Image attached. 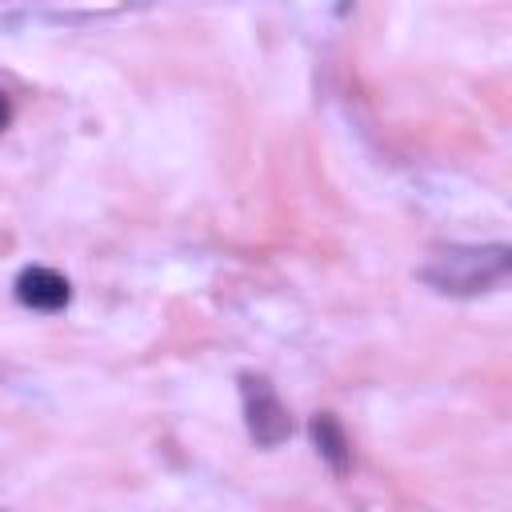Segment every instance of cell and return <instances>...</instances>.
I'll list each match as a JSON object with an SVG mask.
<instances>
[{
  "label": "cell",
  "instance_id": "2",
  "mask_svg": "<svg viewBox=\"0 0 512 512\" xmlns=\"http://www.w3.org/2000/svg\"><path fill=\"white\" fill-rule=\"evenodd\" d=\"M240 400H244V420H248V432L260 448H276L288 440L292 432V416L288 408L280 404L276 388L264 380V376H252L244 372L240 376Z\"/></svg>",
  "mask_w": 512,
  "mask_h": 512
},
{
  "label": "cell",
  "instance_id": "3",
  "mask_svg": "<svg viewBox=\"0 0 512 512\" xmlns=\"http://www.w3.org/2000/svg\"><path fill=\"white\" fill-rule=\"evenodd\" d=\"M68 296H72V288H68V280H64L56 268L32 264V268H24V272L16 276V300H20L24 308L56 312V308L68 304Z\"/></svg>",
  "mask_w": 512,
  "mask_h": 512
},
{
  "label": "cell",
  "instance_id": "6",
  "mask_svg": "<svg viewBox=\"0 0 512 512\" xmlns=\"http://www.w3.org/2000/svg\"><path fill=\"white\" fill-rule=\"evenodd\" d=\"M0 512H8V508H0Z\"/></svg>",
  "mask_w": 512,
  "mask_h": 512
},
{
  "label": "cell",
  "instance_id": "4",
  "mask_svg": "<svg viewBox=\"0 0 512 512\" xmlns=\"http://www.w3.org/2000/svg\"><path fill=\"white\" fill-rule=\"evenodd\" d=\"M312 440H316V452L332 464V472H344L348 468V436H344V428L336 424V416H328V412H320V416H312Z\"/></svg>",
  "mask_w": 512,
  "mask_h": 512
},
{
  "label": "cell",
  "instance_id": "1",
  "mask_svg": "<svg viewBox=\"0 0 512 512\" xmlns=\"http://www.w3.org/2000/svg\"><path fill=\"white\" fill-rule=\"evenodd\" d=\"M512 268L508 244H468V248H444L424 268L420 280L448 296H480L504 284Z\"/></svg>",
  "mask_w": 512,
  "mask_h": 512
},
{
  "label": "cell",
  "instance_id": "5",
  "mask_svg": "<svg viewBox=\"0 0 512 512\" xmlns=\"http://www.w3.org/2000/svg\"><path fill=\"white\" fill-rule=\"evenodd\" d=\"M8 124V100H4V92H0V128Z\"/></svg>",
  "mask_w": 512,
  "mask_h": 512
}]
</instances>
